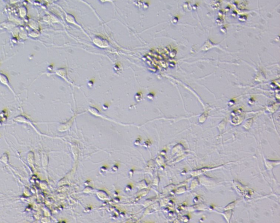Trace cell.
I'll list each match as a JSON object with an SVG mask.
<instances>
[{
	"mask_svg": "<svg viewBox=\"0 0 280 223\" xmlns=\"http://www.w3.org/2000/svg\"><path fill=\"white\" fill-rule=\"evenodd\" d=\"M0 83L2 85L6 86L7 88H9L13 93H14V91L12 88V86L10 85V83H9L8 77L6 75L2 74L1 73H0Z\"/></svg>",
	"mask_w": 280,
	"mask_h": 223,
	"instance_id": "1",
	"label": "cell"
},
{
	"mask_svg": "<svg viewBox=\"0 0 280 223\" xmlns=\"http://www.w3.org/2000/svg\"><path fill=\"white\" fill-rule=\"evenodd\" d=\"M36 31H37L36 30V31L35 30L32 31L30 33V34H29V35L30 36H31V37H37L39 36V35L37 34V33Z\"/></svg>",
	"mask_w": 280,
	"mask_h": 223,
	"instance_id": "3",
	"label": "cell"
},
{
	"mask_svg": "<svg viewBox=\"0 0 280 223\" xmlns=\"http://www.w3.org/2000/svg\"><path fill=\"white\" fill-rule=\"evenodd\" d=\"M19 14H20L21 17L24 18L27 14V9L26 8V7H24V6L21 7L19 8Z\"/></svg>",
	"mask_w": 280,
	"mask_h": 223,
	"instance_id": "2",
	"label": "cell"
}]
</instances>
